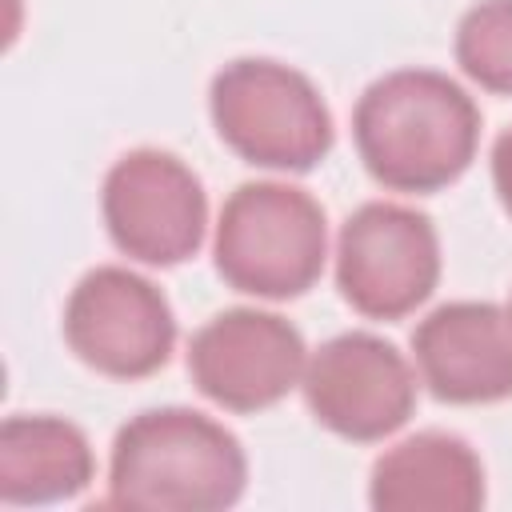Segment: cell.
I'll use <instances>...</instances> for the list:
<instances>
[{
  "label": "cell",
  "instance_id": "obj_15",
  "mask_svg": "<svg viewBox=\"0 0 512 512\" xmlns=\"http://www.w3.org/2000/svg\"><path fill=\"white\" fill-rule=\"evenodd\" d=\"M508 320H512V300H508Z\"/></svg>",
  "mask_w": 512,
  "mask_h": 512
},
{
  "label": "cell",
  "instance_id": "obj_4",
  "mask_svg": "<svg viewBox=\"0 0 512 512\" xmlns=\"http://www.w3.org/2000/svg\"><path fill=\"white\" fill-rule=\"evenodd\" d=\"M220 140L260 168L304 172L332 148V116L316 84L280 60H232L212 80Z\"/></svg>",
  "mask_w": 512,
  "mask_h": 512
},
{
  "label": "cell",
  "instance_id": "obj_12",
  "mask_svg": "<svg viewBox=\"0 0 512 512\" xmlns=\"http://www.w3.org/2000/svg\"><path fill=\"white\" fill-rule=\"evenodd\" d=\"M88 436L60 416H8L0 428V500L52 504L88 488Z\"/></svg>",
  "mask_w": 512,
  "mask_h": 512
},
{
  "label": "cell",
  "instance_id": "obj_2",
  "mask_svg": "<svg viewBox=\"0 0 512 512\" xmlns=\"http://www.w3.org/2000/svg\"><path fill=\"white\" fill-rule=\"evenodd\" d=\"M244 480V448L224 424L192 408H152L116 432L108 500L152 512H216L240 500Z\"/></svg>",
  "mask_w": 512,
  "mask_h": 512
},
{
  "label": "cell",
  "instance_id": "obj_13",
  "mask_svg": "<svg viewBox=\"0 0 512 512\" xmlns=\"http://www.w3.org/2000/svg\"><path fill=\"white\" fill-rule=\"evenodd\" d=\"M456 64L488 92L512 96V0H480L456 28Z\"/></svg>",
  "mask_w": 512,
  "mask_h": 512
},
{
  "label": "cell",
  "instance_id": "obj_10",
  "mask_svg": "<svg viewBox=\"0 0 512 512\" xmlns=\"http://www.w3.org/2000/svg\"><path fill=\"white\" fill-rule=\"evenodd\" d=\"M412 352L432 396L448 404L512 396V320L496 304H440L416 324Z\"/></svg>",
  "mask_w": 512,
  "mask_h": 512
},
{
  "label": "cell",
  "instance_id": "obj_8",
  "mask_svg": "<svg viewBox=\"0 0 512 512\" xmlns=\"http://www.w3.org/2000/svg\"><path fill=\"white\" fill-rule=\"evenodd\" d=\"M304 400L312 416L344 440H384L416 408L408 360L372 332H344L320 344L304 364Z\"/></svg>",
  "mask_w": 512,
  "mask_h": 512
},
{
  "label": "cell",
  "instance_id": "obj_9",
  "mask_svg": "<svg viewBox=\"0 0 512 512\" xmlns=\"http://www.w3.org/2000/svg\"><path fill=\"white\" fill-rule=\"evenodd\" d=\"M300 332L260 308L216 312L188 348V372L196 388L232 412H256L288 396L304 376Z\"/></svg>",
  "mask_w": 512,
  "mask_h": 512
},
{
  "label": "cell",
  "instance_id": "obj_11",
  "mask_svg": "<svg viewBox=\"0 0 512 512\" xmlns=\"http://www.w3.org/2000/svg\"><path fill=\"white\" fill-rule=\"evenodd\" d=\"M368 500L380 512H476L484 468L460 436L416 432L376 460Z\"/></svg>",
  "mask_w": 512,
  "mask_h": 512
},
{
  "label": "cell",
  "instance_id": "obj_3",
  "mask_svg": "<svg viewBox=\"0 0 512 512\" xmlns=\"http://www.w3.org/2000/svg\"><path fill=\"white\" fill-rule=\"evenodd\" d=\"M328 252L324 208L292 184H240L216 224V272L248 296L288 300L316 284Z\"/></svg>",
  "mask_w": 512,
  "mask_h": 512
},
{
  "label": "cell",
  "instance_id": "obj_5",
  "mask_svg": "<svg viewBox=\"0 0 512 512\" xmlns=\"http://www.w3.org/2000/svg\"><path fill=\"white\" fill-rule=\"evenodd\" d=\"M440 280V240L428 216L372 200L360 204L336 244V284L344 300L376 320L408 316Z\"/></svg>",
  "mask_w": 512,
  "mask_h": 512
},
{
  "label": "cell",
  "instance_id": "obj_1",
  "mask_svg": "<svg viewBox=\"0 0 512 512\" xmlns=\"http://www.w3.org/2000/svg\"><path fill=\"white\" fill-rule=\"evenodd\" d=\"M364 168L396 192H436L476 156L472 96L432 68H400L364 88L352 116Z\"/></svg>",
  "mask_w": 512,
  "mask_h": 512
},
{
  "label": "cell",
  "instance_id": "obj_6",
  "mask_svg": "<svg viewBox=\"0 0 512 512\" xmlns=\"http://www.w3.org/2000/svg\"><path fill=\"white\" fill-rule=\"evenodd\" d=\"M100 208L112 244L156 268L188 260L208 224V200L196 172L160 148L120 156L104 176Z\"/></svg>",
  "mask_w": 512,
  "mask_h": 512
},
{
  "label": "cell",
  "instance_id": "obj_14",
  "mask_svg": "<svg viewBox=\"0 0 512 512\" xmlns=\"http://www.w3.org/2000/svg\"><path fill=\"white\" fill-rule=\"evenodd\" d=\"M492 184H496L500 204L512 216V128L500 132V140L492 144Z\"/></svg>",
  "mask_w": 512,
  "mask_h": 512
},
{
  "label": "cell",
  "instance_id": "obj_7",
  "mask_svg": "<svg viewBox=\"0 0 512 512\" xmlns=\"http://www.w3.org/2000/svg\"><path fill=\"white\" fill-rule=\"evenodd\" d=\"M64 340L88 368L132 380L168 360L176 320L152 280L104 264L76 280L64 304Z\"/></svg>",
  "mask_w": 512,
  "mask_h": 512
}]
</instances>
